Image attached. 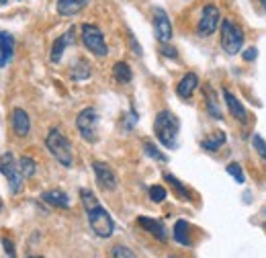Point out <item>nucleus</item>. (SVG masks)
I'll use <instances>...</instances> for the list:
<instances>
[{"label":"nucleus","mask_w":266,"mask_h":258,"mask_svg":"<svg viewBox=\"0 0 266 258\" xmlns=\"http://www.w3.org/2000/svg\"><path fill=\"white\" fill-rule=\"evenodd\" d=\"M80 199H82V205L86 209L88 223H90L92 231L98 238H110L113 231H115V223H113V217L108 215V211L98 203L96 195L92 190H88V188H82L80 190Z\"/></svg>","instance_id":"nucleus-1"},{"label":"nucleus","mask_w":266,"mask_h":258,"mask_svg":"<svg viewBox=\"0 0 266 258\" xmlns=\"http://www.w3.org/2000/svg\"><path fill=\"white\" fill-rule=\"evenodd\" d=\"M178 129H180V123L176 119L174 113L170 111H160L153 119V133L158 137V141L168 147V149H174L176 143H178Z\"/></svg>","instance_id":"nucleus-2"},{"label":"nucleus","mask_w":266,"mask_h":258,"mask_svg":"<svg viewBox=\"0 0 266 258\" xmlns=\"http://www.w3.org/2000/svg\"><path fill=\"white\" fill-rule=\"evenodd\" d=\"M45 145L49 149V154L65 168H70L74 164V154H72V143L68 141V137L59 131V129H51L45 137Z\"/></svg>","instance_id":"nucleus-3"},{"label":"nucleus","mask_w":266,"mask_h":258,"mask_svg":"<svg viewBox=\"0 0 266 258\" xmlns=\"http://www.w3.org/2000/svg\"><path fill=\"white\" fill-rule=\"evenodd\" d=\"M243 45V31L231 20V18H223L221 23V47L225 53L235 55L241 51Z\"/></svg>","instance_id":"nucleus-4"},{"label":"nucleus","mask_w":266,"mask_h":258,"mask_svg":"<svg viewBox=\"0 0 266 258\" xmlns=\"http://www.w3.org/2000/svg\"><path fill=\"white\" fill-rule=\"evenodd\" d=\"M82 41H84V45L88 47V51H92V53L98 55V57H104V55L108 53L104 35H102V31H100L96 25H90V23H84V25H82Z\"/></svg>","instance_id":"nucleus-5"},{"label":"nucleus","mask_w":266,"mask_h":258,"mask_svg":"<svg viewBox=\"0 0 266 258\" xmlns=\"http://www.w3.org/2000/svg\"><path fill=\"white\" fill-rule=\"evenodd\" d=\"M76 127L86 141H90V143L96 141V137H98V115H96V111L92 106L82 109L76 117Z\"/></svg>","instance_id":"nucleus-6"},{"label":"nucleus","mask_w":266,"mask_h":258,"mask_svg":"<svg viewBox=\"0 0 266 258\" xmlns=\"http://www.w3.org/2000/svg\"><path fill=\"white\" fill-rule=\"evenodd\" d=\"M0 172L6 176L8 184H10V192H18L20 186H23V174H20V168H18V162L14 160V156L10 152H6L2 158H0Z\"/></svg>","instance_id":"nucleus-7"},{"label":"nucleus","mask_w":266,"mask_h":258,"mask_svg":"<svg viewBox=\"0 0 266 258\" xmlns=\"http://www.w3.org/2000/svg\"><path fill=\"white\" fill-rule=\"evenodd\" d=\"M219 18H221L219 8H217V6H213V4H207V6L203 8L201 18H198L196 33H198L201 37H209V35H213V33H215V29L219 27Z\"/></svg>","instance_id":"nucleus-8"},{"label":"nucleus","mask_w":266,"mask_h":258,"mask_svg":"<svg viewBox=\"0 0 266 258\" xmlns=\"http://www.w3.org/2000/svg\"><path fill=\"white\" fill-rule=\"evenodd\" d=\"M153 31L160 43H168L172 39V23L164 8H153Z\"/></svg>","instance_id":"nucleus-9"},{"label":"nucleus","mask_w":266,"mask_h":258,"mask_svg":"<svg viewBox=\"0 0 266 258\" xmlns=\"http://www.w3.org/2000/svg\"><path fill=\"white\" fill-rule=\"evenodd\" d=\"M92 170L96 174V182H98L100 188H104V190H115L117 188V176L104 162H92Z\"/></svg>","instance_id":"nucleus-10"},{"label":"nucleus","mask_w":266,"mask_h":258,"mask_svg":"<svg viewBox=\"0 0 266 258\" xmlns=\"http://www.w3.org/2000/svg\"><path fill=\"white\" fill-rule=\"evenodd\" d=\"M137 223L149 233V235H153L156 240H160V242H166L168 240V231H166V227H164V223L162 221H158V219H153V217H137Z\"/></svg>","instance_id":"nucleus-11"},{"label":"nucleus","mask_w":266,"mask_h":258,"mask_svg":"<svg viewBox=\"0 0 266 258\" xmlns=\"http://www.w3.org/2000/svg\"><path fill=\"white\" fill-rule=\"evenodd\" d=\"M72 43H74V27L68 29L61 37L55 39V43H53V47H51V53H49V59H51L53 63H57V61L61 59V55H63V49H65L68 45H72Z\"/></svg>","instance_id":"nucleus-12"},{"label":"nucleus","mask_w":266,"mask_h":258,"mask_svg":"<svg viewBox=\"0 0 266 258\" xmlns=\"http://www.w3.org/2000/svg\"><path fill=\"white\" fill-rule=\"evenodd\" d=\"M196 88H198V76L194 72H188V74H184L180 78V82L176 86V92H178L180 98H190Z\"/></svg>","instance_id":"nucleus-13"},{"label":"nucleus","mask_w":266,"mask_h":258,"mask_svg":"<svg viewBox=\"0 0 266 258\" xmlns=\"http://www.w3.org/2000/svg\"><path fill=\"white\" fill-rule=\"evenodd\" d=\"M223 98H225V104H227V109H229V113H231V117L233 119H237V121H241V123H246L248 121V113H246V109H243V104L225 88L223 90Z\"/></svg>","instance_id":"nucleus-14"},{"label":"nucleus","mask_w":266,"mask_h":258,"mask_svg":"<svg viewBox=\"0 0 266 258\" xmlns=\"http://www.w3.org/2000/svg\"><path fill=\"white\" fill-rule=\"evenodd\" d=\"M12 129L20 137L29 135V131H31V119H29L27 111H23V109H14L12 111Z\"/></svg>","instance_id":"nucleus-15"},{"label":"nucleus","mask_w":266,"mask_h":258,"mask_svg":"<svg viewBox=\"0 0 266 258\" xmlns=\"http://www.w3.org/2000/svg\"><path fill=\"white\" fill-rule=\"evenodd\" d=\"M203 94H205V104H207V113L213 117V119H223V113L219 109V100H217V92L213 90V86H205L203 88Z\"/></svg>","instance_id":"nucleus-16"},{"label":"nucleus","mask_w":266,"mask_h":258,"mask_svg":"<svg viewBox=\"0 0 266 258\" xmlns=\"http://www.w3.org/2000/svg\"><path fill=\"white\" fill-rule=\"evenodd\" d=\"M90 0H57V12L61 16H74L88 6Z\"/></svg>","instance_id":"nucleus-17"},{"label":"nucleus","mask_w":266,"mask_h":258,"mask_svg":"<svg viewBox=\"0 0 266 258\" xmlns=\"http://www.w3.org/2000/svg\"><path fill=\"white\" fill-rule=\"evenodd\" d=\"M41 199L45 201V203H49L51 207H57V209H68L70 207V197L63 192V190H45L43 195H41Z\"/></svg>","instance_id":"nucleus-18"},{"label":"nucleus","mask_w":266,"mask_h":258,"mask_svg":"<svg viewBox=\"0 0 266 258\" xmlns=\"http://www.w3.org/2000/svg\"><path fill=\"white\" fill-rule=\"evenodd\" d=\"M12 51H14V39H12V35L0 31V68L12 57Z\"/></svg>","instance_id":"nucleus-19"},{"label":"nucleus","mask_w":266,"mask_h":258,"mask_svg":"<svg viewBox=\"0 0 266 258\" xmlns=\"http://www.w3.org/2000/svg\"><path fill=\"white\" fill-rule=\"evenodd\" d=\"M223 143H225V131H213L207 139L201 141V147L207 152H217Z\"/></svg>","instance_id":"nucleus-20"},{"label":"nucleus","mask_w":266,"mask_h":258,"mask_svg":"<svg viewBox=\"0 0 266 258\" xmlns=\"http://www.w3.org/2000/svg\"><path fill=\"white\" fill-rule=\"evenodd\" d=\"M174 240L182 246H190L192 240H190V233H188V223L184 219H178L174 223Z\"/></svg>","instance_id":"nucleus-21"},{"label":"nucleus","mask_w":266,"mask_h":258,"mask_svg":"<svg viewBox=\"0 0 266 258\" xmlns=\"http://www.w3.org/2000/svg\"><path fill=\"white\" fill-rule=\"evenodd\" d=\"M113 76H115V80H117V82L127 84V82H131L133 72H131V68H129V63H127V61H117V63L113 66Z\"/></svg>","instance_id":"nucleus-22"},{"label":"nucleus","mask_w":266,"mask_h":258,"mask_svg":"<svg viewBox=\"0 0 266 258\" xmlns=\"http://www.w3.org/2000/svg\"><path fill=\"white\" fill-rule=\"evenodd\" d=\"M18 168H20V174H23L25 178H31V176L37 172V164H35V160L29 158V156H23V158L18 160Z\"/></svg>","instance_id":"nucleus-23"},{"label":"nucleus","mask_w":266,"mask_h":258,"mask_svg":"<svg viewBox=\"0 0 266 258\" xmlns=\"http://www.w3.org/2000/svg\"><path fill=\"white\" fill-rule=\"evenodd\" d=\"M90 76V66L84 59H78V63H74L72 68V78L74 80H86Z\"/></svg>","instance_id":"nucleus-24"},{"label":"nucleus","mask_w":266,"mask_h":258,"mask_svg":"<svg viewBox=\"0 0 266 258\" xmlns=\"http://www.w3.org/2000/svg\"><path fill=\"white\" fill-rule=\"evenodd\" d=\"M164 178H166V180L172 184V188H176V192H178V195H180L184 201H188V199H190V192H188V188H186V186H184V184H182V182H180L176 176H172V174H164Z\"/></svg>","instance_id":"nucleus-25"},{"label":"nucleus","mask_w":266,"mask_h":258,"mask_svg":"<svg viewBox=\"0 0 266 258\" xmlns=\"http://www.w3.org/2000/svg\"><path fill=\"white\" fill-rule=\"evenodd\" d=\"M143 149H145V154H147L149 158H153V160H158V162H168V158H166L151 141H143Z\"/></svg>","instance_id":"nucleus-26"},{"label":"nucleus","mask_w":266,"mask_h":258,"mask_svg":"<svg viewBox=\"0 0 266 258\" xmlns=\"http://www.w3.org/2000/svg\"><path fill=\"white\" fill-rule=\"evenodd\" d=\"M252 145H254L256 154H258V156L264 160V164H266V141L262 139V135L254 133V135H252Z\"/></svg>","instance_id":"nucleus-27"},{"label":"nucleus","mask_w":266,"mask_h":258,"mask_svg":"<svg viewBox=\"0 0 266 258\" xmlns=\"http://www.w3.org/2000/svg\"><path fill=\"white\" fill-rule=\"evenodd\" d=\"M110 256L113 258H137L127 246H121V244H117V246L110 248Z\"/></svg>","instance_id":"nucleus-28"},{"label":"nucleus","mask_w":266,"mask_h":258,"mask_svg":"<svg viewBox=\"0 0 266 258\" xmlns=\"http://www.w3.org/2000/svg\"><path fill=\"white\" fill-rule=\"evenodd\" d=\"M227 172L235 178V182H239V184H243L246 182V176H243V170H241V166L237 164V162H231V164H227Z\"/></svg>","instance_id":"nucleus-29"},{"label":"nucleus","mask_w":266,"mask_h":258,"mask_svg":"<svg viewBox=\"0 0 266 258\" xmlns=\"http://www.w3.org/2000/svg\"><path fill=\"white\" fill-rule=\"evenodd\" d=\"M149 199H151L153 203H162V201L166 199V188H164V186H160V184L149 186Z\"/></svg>","instance_id":"nucleus-30"},{"label":"nucleus","mask_w":266,"mask_h":258,"mask_svg":"<svg viewBox=\"0 0 266 258\" xmlns=\"http://www.w3.org/2000/svg\"><path fill=\"white\" fill-rule=\"evenodd\" d=\"M2 246H4V252H6V254H8L10 258H16V252H14V246H12V242H10V240H8L6 235L2 238Z\"/></svg>","instance_id":"nucleus-31"},{"label":"nucleus","mask_w":266,"mask_h":258,"mask_svg":"<svg viewBox=\"0 0 266 258\" xmlns=\"http://www.w3.org/2000/svg\"><path fill=\"white\" fill-rule=\"evenodd\" d=\"M256 55H258V49H256V47H248V49L241 53V57H243L246 61H252V59H256Z\"/></svg>","instance_id":"nucleus-32"},{"label":"nucleus","mask_w":266,"mask_h":258,"mask_svg":"<svg viewBox=\"0 0 266 258\" xmlns=\"http://www.w3.org/2000/svg\"><path fill=\"white\" fill-rule=\"evenodd\" d=\"M160 49H162V53H164L166 57H176V55H178V53H176V49H174V47H170V45H166V43H162V47H160Z\"/></svg>","instance_id":"nucleus-33"},{"label":"nucleus","mask_w":266,"mask_h":258,"mask_svg":"<svg viewBox=\"0 0 266 258\" xmlns=\"http://www.w3.org/2000/svg\"><path fill=\"white\" fill-rule=\"evenodd\" d=\"M0 4H6V0H0Z\"/></svg>","instance_id":"nucleus-34"},{"label":"nucleus","mask_w":266,"mask_h":258,"mask_svg":"<svg viewBox=\"0 0 266 258\" xmlns=\"http://www.w3.org/2000/svg\"><path fill=\"white\" fill-rule=\"evenodd\" d=\"M262 4H264V8H266V0H262Z\"/></svg>","instance_id":"nucleus-35"},{"label":"nucleus","mask_w":266,"mask_h":258,"mask_svg":"<svg viewBox=\"0 0 266 258\" xmlns=\"http://www.w3.org/2000/svg\"><path fill=\"white\" fill-rule=\"evenodd\" d=\"M0 209H2V199H0Z\"/></svg>","instance_id":"nucleus-36"},{"label":"nucleus","mask_w":266,"mask_h":258,"mask_svg":"<svg viewBox=\"0 0 266 258\" xmlns=\"http://www.w3.org/2000/svg\"><path fill=\"white\" fill-rule=\"evenodd\" d=\"M170 258H174V256H170Z\"/></svg>","instance_id":"nucleus-37"}]
</instances>
